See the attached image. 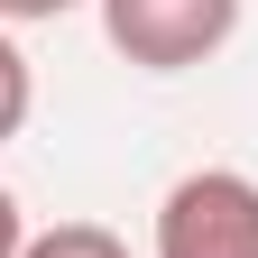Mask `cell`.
Returning <instances> with one entry per match:
<instances>
[{
	"label": "cell",
	"mask_w": 258,
	"mask_h": 258,
	"mask_svg": "<svg viewBox=\"0 0 258 258\" xmlns=\"http://www.w3.org/2000/svg\"><path fill=\"white\" fill-rule=\"evenodd\" d=\"M157 258H258V184L240 166H194L157 203Z\"/></svg>",
	"instance_id": "obj_1"
},
{
	"label": "cell",
	"mask_w": 258,
	"mask_h": 258,
	"mask_svg": "<svg viewBox=\"0 0 258 258\" xmlns=\"http://www.w3.org/2000/svg\"><path fill=\"white\" fill-rule=\"evenodd\" d=\"M240 28V0H102V37L111 55H129L139 74H184L212 64Z\"/></svg>",
	"instance_id": "obj_2"
},
{
	"label": "cell",
	"mask_w": 258,
	"mask_h": 258,
	"mask_svg": "<svg viewBox=\"0 0 258 258\" xmlns=\"http://www.w3.org/2000/svg\"><path fill=\"white\" fill-rule=\"evenodd\" d=\"M19 258H129L120 231H102V221H55V231H28Z\"/></svg>",
	"instance_id": "obj_3"
},
{
	"label": "cell",
	"mask_w": 258,
	"mask_h": 258,
	"mask_svg": "<svg viewBox=\"0 0 258 258\" xmlns=\"http://www.w3.org/2000/svg\"><path fill=\"white\" fill-rule=\"evenodd\" d=\"M28 102H37V83H28V55H19V37L0 28V148L28 129Z\"/></svg>",
	"instance_id": "obj_4"
},
{
	"label": "cell",
	"mask_w": 258,
	"mask_h": 258,
	"mask_svg": "<svg viewBox=\"0 0 258 258\" xmlns=\"http://www.w3.org/2000/svg\"><path fill=\"white\" fill-rule=\"evenodd\" d=\"M74 0H0V28H37V19H64Z\"/></svg>",
	"instance_id": "obj_5"
},
{
	"label": "cell",
	"mask_w": 258,
	"mask_h": 258,
	"mask_svg": "<svg viewBox=\"0 0 258 258\" xmlns=\"http://www.w3.org/2000/svg\"><path fill=\"white\" fill-rule=\"evenodd\" d=\"M28 249V212H19V194L0 184V258H19Z\"/></svg>",
	"instance_id": "obj_6"
}]
</instances>
